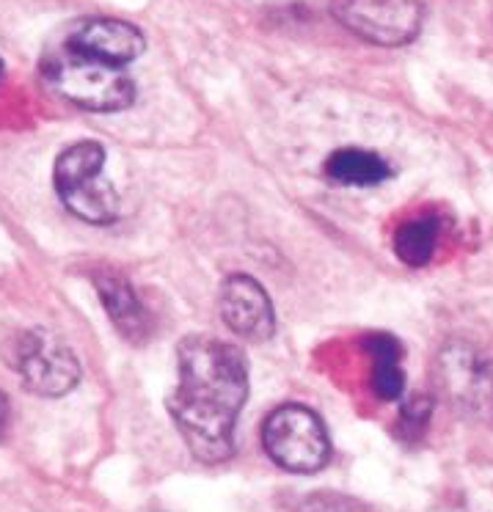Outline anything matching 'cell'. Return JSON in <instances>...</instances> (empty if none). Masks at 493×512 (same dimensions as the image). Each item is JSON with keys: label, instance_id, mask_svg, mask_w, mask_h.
<instances>
[{"label": "cell", "instance_id": "2", "mask_svg": "<svg viewBox=\"0 0 493 512\" xmlns=\"http://www.w3.org/2000/svg\"><path fill=\"white\" fill-rule=\"evenodd\" d=\"M42 80L56 97L91 113L124 111L135 100V83L122 67L83 56L69 45L45 58Z\"/></svg>", "mask_w": 493, "mask_h": 512}, {"label": "cell", "instance_id": "10", "mask_svg": "<svg viewBox=\"0 0 493 512\" xmlns=\"http://www.w3.org/2000/svg\"><path fill=\"white\" fill-rule=\"evenodd\" d=\"M94 287L100 292L102 306L111 317V323L116 325V331L133 342V345H144L146 339L152 336V317L146 312V306L138 301V295L130 287V281L116 273H100L94 279Z\"/></svg>", "mask_w": 493, "mask_h": 512}, {"label": "cell", "instance_id": "6", "mask_svg": "<svg viewBox=\"0 0 493 512\" xmlns=\"http://www.w3.org/2000/svg\"><path fill=\"white\" fill-rule=\"evenodd\" d=\"M331 14L350 34L378 47H403L422 31V0H334Z\"/></svg>", "mask_w": 493, "mask_h": 512}, {"label": "cell", "instance_id": "7", "mask_svg": "<svg viewBox=\"0 0 493 512\" xmlns=\"http://www.w3.org/2000/svg\"><path fill=\"white\" fill-rule=\"evenodd\" d=\"M12 361L25 389L39 397H64L80 380V361L72 347L45 328L25 331L14 345Z\"/></svg>", "mask_w": 493, "mask_h": 512}, {"label": "cell", "instance_id": "15", "mask_svg": "<svg viewBox=\"0 0 493 512\" xmlns=\"http://www.w3.org/2000/svg\"><path fill=\"white\" fill-rule=\"evenodd\" d=\"M301 512H370L361 501H356L353 496H342V493H331V490H323V493H312L306 496L301 504Z\"/></svg>", "mask_w": 493, "mask_h": 512}, {"label": "cell", "instance_id": "12", "mask_svg": "<svg viewBox=\"0 0 493 512\" xmlns=\"http://www.w3.org/2000/svg\"><path fill=\"white\" fill-rule=\"evenodd\" d=\"M325 174L348 188H372L389 179L392 168L381 155L367 149H337L325 160Z\"/></svg>", "mask_w": 493, "mask_h": 512}, {"label": "cell", "instance_id": "8", "mask_svg": "<svg viewBox=\"0 0 493 512\" xmlns=\"http://www.w3.org/2000/svg\"><path fill=\"white\" fill-rule=\"evenodd\" d=\"M218 312L226 328L246 342L262 345L276 334V312L268 292L246 273L226 276L218 292Z\"/></svg>", "mask_w": 493, "mask_h": 512}, {"label": "cell", "instance_id": "13", "mask_svg": "<svg viewBox=\"0 0 493 512\" xmlns=\"http://www.w3.org/2000/svg\"><path fill=\"white\" fill-rule=\"evenodd\" d=\"M441 237V221L436 215H419L405 221L394 234V254L400 256L408 268H425L433 259Z\"/></svg>", "mask_w": 493, "mask_h": 512}, {"label": "cell", "instance_id": "17", "mask_svg": "<svg viewBox=\"0 0 493 512\" xmlns=\"http://www.w3.org/2000/svg\"><path fill=\"white\" fill-rule=\"evenodd\" d=\"M0 78H3V61H0Z\"/></svg>", "mask_w": 493, "mask_h": 512}, {"label": "cell", "instance_id": "11", "mask_svg": "<svg viewBox=\"0 0 493 512\" xmlns=\"http://www.w3.org/2000/svg\"><path fill=\"white\" fill-rule=\"evenodd\" d=\"M364 347L372 358V389L383 402H394L403 397V345L392 334H370Z\"/></svg>", "mask_w": 493, "mask_h": 512}, {"label": "cell", "instance_id": "4", "mask_svg": "<svg viewBox=\"0 0 493 512\" xmlns=\"http://www.w3.org/2000/svg\"><path fill=\"white\" fill-rule=\"evenodd\" d=\"M441 397L469 422L493 424V364L463 339H449L436 358Z\"/></svg>", "mask_w": 493, "mask_h": 512}, {"label": "cell", "instance_id": "3", "mask_svg": "<svg viewBox=\"0 0 493 512\" xmlns=\"http://www.w3.org/2000/svg\"><path fill=\"white\" fill-rule=\"evenodd\" d=\"M58 199L75 218L108 226L119 218V193L105 177V149L97 141L67 146L53 166Z\"/></svg>", "mask_w": 493, "mask_h": 512}, {"label": "cell", "instance_id": "14", "mask_svg": "<svg viewBox=\"0 0 493 512\" xmlns=\"http://www.w3.org/2000/svg\"><path fill=\"white\" fill-rule=\"evenodd\" d=\"M433 416V400L430 397H411L400 408V419H397V433L403 435L405 441H416L430 424Z\"/></svg>", "mask_w": 493, "mask_h": 512}, {"label": "cell", "instance_id": "16", "mask_svg": "<svg viewBox=\"0 0 493 512\" xmlns=\"http://www.w3.org/2000/svg\"><path fill=\"white\" fill-rule=\"evenodd\" d=\"M6 424H9V400L0 394V435L6 433Z\"/></svg>", "mask_w": 493, "mask_h": 512}, {"label": "cell", "instance_id": "9", "mask_svg": "<svg viewBox=\"0 0 493 512\" xmlns=\"http://www.w3.org/2000/svg\"><path fill=\"white\" fill-rule=\"evenodd\" d=\"M72 50H78L83 56L105 61L111 67H127L135 58L144 56L146 39L135 25L124 20H111V17H91L72 28L67 42Z\"/></svg>", "mask_w": 493, "mask_h": 512}, {"label": "cell", "instance_id": "5", "mask_svg": "<svg viewBox=\"0 0 493 512\" xmlns=\"http://www.w3.org/2000/svg\"><path fill=\"white\" fill-rule=\"evenodd\" d=\"M262 444L270 460L292 474H314L331 457L325 424L303 405H281L270 413L262 427Z\"/></svg>", "mask_w": 493, "mask_h": 512}, {"label": "cell", "instance_id": "1", "mask_svg": "<svg viewBox=\"0 0 493 512\" xmlns=\"http://www.w3.org/2000/svg\"><path fill=\"white\" fill-rule=\"evenodd\" d=\"M177 364L171 419L202 463H221L232 455L237 416L248 400L246 356L224 339L193 334L180 342Z\"/></svg>", "mask_w": 493, "mask_h": 512}]
</instances>
